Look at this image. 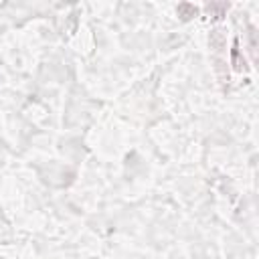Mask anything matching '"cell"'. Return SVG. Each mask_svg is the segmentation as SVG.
Returning a JSON list of instances; mask_svg holds the SVG:
<instances>
[{
    "instance_id": "obj_1",
    "label": "cell",
    "mask_w": 259,
    "mask_h": 259,
    "mask_svg": "<svg viewBox=\"0 0 259 259\" xmlns=\"http://www.w3.org/2000/svg\"><path fill=\"white\" fill-rule=\"evenodd\" d=\"M176 12H178V16H182V20H188L190 16H196V8H194L192 4H188V2L180 4V6L176 8Z\"/></svg>"
}]
</instances>
